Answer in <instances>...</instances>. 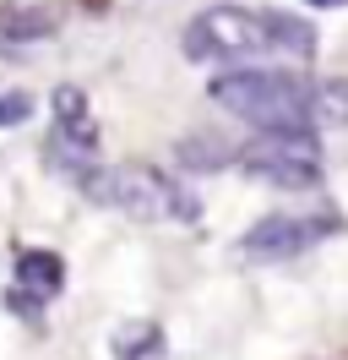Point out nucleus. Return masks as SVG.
I'll list each match as a JSON object with an SVG mask.
<instances>
[{
	"instance_id": "f257e3e1",
	"label": "nucleus",
	"mask_w": 348,
	"mask_h": 360,
	"mask_svg": "<svg viewBox=\"0 0 348 360\" xmlns=\"http://www.w3.org/2000/svg\"><path fill=\"white\" fill-rule=\"evenodd\" d=\"M310 88L316 82H304L300 71H283V66H234L213 77L207 98L218 110L261 126V131H316Z\"/></svg>"
},
{
	"instance_id": "f03ea898",
	"label": "nucleus",
	"mask_w": 348,
	"mask_h": 360,
	"mask_svg": "<svg viewBox=\"0 0 348 360\" xmlns=\"http://www.w3.org/2000/svg\"><path fill=\"white\" fill-rule=\"evenodd\" d=\"M87 202L109 207V213H126L136 224H196L201 219V202L191 197L185 180H169L147 169V164H120V169H93V175L76 186Z\"/></svg>"
},
{
	"instance_id": "7ed1b4c3",
	"label": "nucleus",
	"mask_w": 348,
	"mask_h": 360,
	"mask_svg": "<svg viewBox=\"0 0 348 360\" xmlns=\"http://www.w3.org/2000/svg\"><path fill=\"white\" fill-rule=\"evenodd\" d=\"M185 60H201V66H261L267 55V33H261V11H245V6H207L196 11L185 33Z\"/></svg>"
},
{
	"instance_id": "20e7f679",
	"label": "nucleus",
	"mask_w": 348,
	"mask_h": 360,
	"mask_svg": "<svg viewBox=\"0 0 348 360\" xmlns=\"http://www.w3.org/2000/svg\"><path fill=\"white\" fill-rule=\"evenodd\" d=\"M250 180L283 186V191H304L321 180V142L316 131H261L256 142H245L234 158Z\"/></svg>"
},
{
	"instance_id": "39448f33",
	"label": "nucleus",
	"mask_w": 348,
	"mask_h": 360,
	"mask_svg": "<svg viewBox=\"0 0 348 360\" xmlns=\"http://www.w3.org/2000/svg\"><path fill=\"white\" fill-rule=\"evenodd\" d=\"M343 229V219L321 207V213H267L239 235V251L250 262H288V257H304L310 246H321Z\"/></svg>"
},
{
	"instance_id": "423d86ee",
	"label": "nucleus",
	"mask_w": 348,
	"mask_h": 360,
	"mask_svg": "<svg viewBox=\"0 0 348 360\" xmlns=\"http://www.w3.org/2000/svg\"><path fill=\"white\" fill-rule=\"evenodd\" d=\"M239 148L234 142H223L218 131H191L174 142V164L185 169V175H213V169H223V164H234Z\"/></svg>"
},
{
	"instance_id": "0eeeda50",
	"label": "nucleus",
	"mask_w": 348,
	"mask_h": 360,
	"mask_svg": "<svg viewBox=\"0 0 348 360\" xmlns=\"http://www.w3.org/2000/svg\"><path fill=\"white\" fill-rule=\"evenodd\" d=\"M261 33H267V44L283 49V55H294V60H310L316 55V27L294 17V11H278V6H267L261 11Z\"/></svg>"
},
{
	"instance_id": "6e6552de",
	"label": "nucleus",
	"mask_w": 348,
	"mask_h": 360,
	"mask_svg": "<svg viewBox=\"0 0 348 360\" xmlns=\"http://www.w3.org/2000/svg\"><path fill=\"white\" fill-rule=\"evenodd\" d=\"M17 284L27 295H39V300H55L65 284V262L55 257V251H39V246H27L17 257Z\"/></svg>"
},
{
	"instance_id": "1a4fd4ad",
	"label": "nucleus",
	"mask_w": 348,
	"mask_h": 360,
	"mask_svg": "<svg viewBox=\"0 0 348 360\" xmlns=\"http://www.w3.org/2000/svg\"><path fill=\"white\" fill-rule=\"evenodd\" d=\"M114 360H163V328L158 322H126L114 333Z\"/></svg>"
},
{
	"instance_id": "9d476101",
	"label": "nucleus",
	"mask_w": 348,
	"mask_h": 360,
	"mask_svg": "<svg viewBox=\"0 0 348 360\" xmlns=\"http://www.w3.org/2000/svg\"><path fill=\"white\" fill-rule=\"evenodd\" d=\"M310 110H316V126H348V82L343 77H326L310 88Z\"/></svg>"
},
{
	"instance_id": "9b49d317",
	"label": "nucleus",
	"mask_w": 348,
	"mask_h": 360,
	"mask_svg": "<svg viewBox=\"0 0 348 360\" xmlns=\"http://www.w3.org/2000/svg\"><path fill=\"white\" fill-rule=\"evenodd\" d=\"M49 27H55L49 11H6L0 17V39H44Z\"/></svg>"
},
{
	"instance_id": "f8f14e48",
	"label": "nucleus",
	"mask_w": 348,
	"mask_h": 360,
	"mask_svg": "<svg viewBox=\"0 0 348 360\" xmlns=\"http://www.w3.org/2000/svg\"><path fill=\"white\" fill-rule=\"evenodd\" d=\"M27 115H33V98H27V93H6V98H0V126H22Z\"/></svg>"
},
{
	"instance_id": "ddd939ff",
	"label": "nucleus",
	"mask_w": 348,
	"mask_h": 360,
	"mask_svg": "<svg viewBox=\"0 0 348 360\" xmlns=\"http://www.w3.org/2000/svg\"><path fill=\"white\" fill-rule=\"evenodd\" d=\"M310 6H348V0H310Z\"/></svg>"
}]
</instances>
